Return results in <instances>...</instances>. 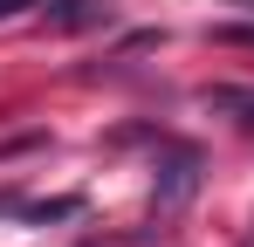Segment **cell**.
<instances>
[{
	"instance_id": "cell-1",
	"label": "cell",
	"mask_w": 254,
	"mask_h": 247,
	"mask_svg": "<svg viewBox=\"0 0 254 247\" xmlns=\"http://www.w3.org/2000/svg\"><path fill=\"white\" fill-rule=\"evenodd\" d=\"M42 21L55 35H83V28H110V0H42Z\"/></svg>"
},
{
	"instance_id": "cell-2",
	"label": "cell",
	"mask_w": 254,
	"mask_h": 247,
	"mask_svg": "<svg viewBox=\"0 0 254 247\" xmlns=\"http://www.w3.org/2000/svg\"><path fill=\"white\" fill-rule=\"evenodd\" d=\"M206 103L227 110V117H241V124L254 130V89H206Z\"/></svg>"
},
{
	"instance_id": "cell-3",
	"label": "cell",
	"mask_w": 254,
	"mask_h": 247,
	"mask_svg": "<svg viewBox=\"0 0 254 247\" xmlns=\"http://www.w3.org/2000/svg\"><path fill=\"white\" fill-rule=\"evenodd\" d=\"M21 7H42V0H0V21H14Z\"/></svg>"
}]
</instances>
